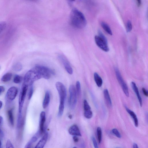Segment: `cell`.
Segmentation results:
<instances>
[{"instance_id": "cell-12", "label": "cell", "mask_w": 148, "mask_h": 148, "mask_svg": "<svg viewBox=\"0 0 148 148\" xmlns=\"http://www.w3.org/2000/svg\"><path fill=\"white\" fill-rule=\"evenodd\" d=\"M48 137V134L46 132L38 142L34 148H43L47 141Z\"/></svg>"}, {"instance_id": "cell-41", "label": "cell", "mask_w": 148, "mask_h": 148, "mask_svg": "<svg viewBox=\"0 0 148 148\" xmlns=\"http://www.w3.org/2000/svg\"><path fill=\"white\" fill-rule=\"evenodd\" d=\"M133 148H139V147L136 143H134L133 145Z\"/></svg>"}, {"instance_id": "cell-29", "label": "cell", "mask_w": 148, "mask_h": 148, "mask_svg": "<svg viewBox=\"0 0 148 148\" xmlns=\"http://www.w3.org/2000/svg\"><path fill=\"white\" fill-rule=\"evenodd\" d=\"M112 132L118 138H121V135L117 129L116 128L112 129Z\"/></svg>"}, {"instance_id": "cell-7", "label": "cell", "mask_w": 148, "mask_h": 148, "mask_svg": "<svg viewBox=\"0 0 148 148\" xmlns=\"http://www.w3.org/2000/svg\"><path fill=\"white\" fill-rule=\"evenodd\" d=\"M28 88V86L24 85L21 90L19 95L18 100L19 113H21L23 104L25 98Z\"/></svg>"}, {"instance_id": "cell-25", "label": "cell", "mask_w": 148, "mask_h": 148, "mask_svg": "<svg viewBox=\"0 0 148 148\" xmlns=\"http://www.w3.org/2000/svg\"><path fill=\"white\" fill-rule=\"evenodd\" d=\"M22 80V77L18 75H16L14 78L13 81L16 84L20 83Z\"/></svg>"}, {"instance_id": "cell-6", "label": "cell", "mask_w": 148, "mask_h": 148, "mask_svg": "<svg viewBox=\"0 0 148 148\" xmlns=\"http://www.w3.org/2000/svg\"><path fill=\"white\" fill-rule=\"evenodd\" d=\"M95 40L97 45L101 49L105 52L109 51L106 39L102 38L99 35H96L95 37Z\"/></svg>"}, {"instance_id": "cell-9", "label": "cell", "mask_w": 148, "mask_h": 148, "mask_svg": "<svg viewBox=\"0 0 148 148\" xmlns=\"http://www.w3.org/2000/svg\"><path fill=\"white\" fill-rule=\"evenodd\" d=\"M18 92V88L15 86L10 87L7 92V97L8 99L12 101L14 100L17 96Z\"/></svg>"}, {"instance_id": "cell-23", "label": "cell", "mask_w": 148, "mask_h": 148, "mask_svg": "<svg viewBox=\"0 0 148 148\" xmlns=\"http://www.w3.org/2000/svg\"><path fill=\"white\" fill-rule=\"evenodd\" d=\"M93 115V114L91 110H85L84 111V116L85 118L87 119L91 118Z\"/></svg>"}, {"instance_id": "cell-16", "label": "cell", "mask_w": 148, "mask_h": 148, "mask_svg": "<svg viewBox=\"0 0 148 148\" xmlns=\"http://www.w3.org/2000/svg\"><path fill=\"white\" fill-rule=\"evenodd\" d=\"M50 100V95L48 91L46 92L44 99L42 102V107L43 108H46L48 106Z\"/></svg>"}, {"instance_id": "cell-5", "label": "cell", "mask_w": 148, "mask_h": 148, "mask_svg": "<svg viewBox=\"0 0 148 148\" xmlns=\"http://www.w3.org/2000/svg\"><path fill=\"white\" fill-rule=\"evenodd\" d=\"M114 71L117 80L121 85L124 94L127 97H129V95L127 86L122 78L119 69L115 67Z\"/></svg>"}, {"instance_id": "cell-10", "label": "cell", "mask_w": 148, "mask_h": 148, "mask_svg": "<svg viewBox=\"0 0 148 148\" xmlns=\"http://www.w3.org/2000/svg\"><path fill=\"white\" fill-rule=\"evenodd\" d=\"M46 120V114L44 111L41 112L40 114L39 130L38 131L42 134L44 131V124Z\"/></svg>"}, {"instance_id": "cell-1", "label": "cell", "mask_w": 148, "mask_h": 148, "mask_svg": "<svg viewBox=\"0 0 148 148\" xmlns=\"http://www.w3.org/2000/svg\"><path fill=\"white\" fill-rule=\"evenodd\" d=\"M53 74V71L47 67L36 65L25 74L24 78V84L30 86L35 81L42 78L49 79Z\"/></svg>"}, {"instance_id": "cell-38", "label": "cell", "mask_w": 148, "mask_h": 148, "mask_svg": "<svg viewBox=\"0 0 148 148\" xmlns=\"http://www.w3.org/2000/svg\"><path fill=\"white\" fill-rule=\"evenodd\" d=\"M4 133L2 130L0 128V137L1 138H3L4 137Z\"/></svg>"}, {"instance_id": "cell-42", "label": "cell", "mask_w": 148, "mask_h": 148, "mask_svg": "<svg viewBox=\"0 0 148 148\" xmlns=\"http://www.w3.org/2000/svg\"><path fill=\"white\" fill-rule=\"evenodd\" d=\"M3 103L2 101L0 100V109L1 108L2 106Z\"/></svg>"}, {"instance_id": "cell-11", "label": "cell", "mask_w": 148, "mask_h": 148, "mask_svg": "<svg viewBox=\"0 0 148 148\" xmlns=\"http://www.w3.org/2000/svg\"><path fill=\"white\" fill-rule=\"evenodd\" d=\"M69 134L72 135L76 136H81L79 129L78 126L76 125H71L68 129Z\"/></svg>"}, {"instance_id": "cell-44", "label": "cell", "mask_w": 148, "mask_h": 148, "mask_svg": "<svg viewBox=\"0 0 148 148\" xmlns=\"http://www.w3.org/2000/svg\"><path fill=\"white\" fill-rule=\"evenodd\" d=\"M72 116L71 115H70L69 116V117L70 119H71V118H72Z\"/></svg>"}, {"instance_id": "cell-37", "label": "cell", "mask_w": 148, "mask_h": 148, "mask_svg": "<svg viewBox=\"0 0 148 148\" xmlns=\"http://www.w3.org/2000/svg\"><path fill=\"white\" fill-rule=\"evenodd\" d=\"M73 139L75 143H77L78 142L79 140V139L77 137V136H74L73 137Z\"/></svg>"}, {"instance_id": "cell-33", "label": "cell", "mask_w": 148, "mask_h": 148, "mask_svg": "<svg viewBox=\"0 0 148 148\" xmlns=\"http://www.w3.org/2000/svg\"><path fill=\"white\" fill-rule=\"evenodd\" d=\"M91 139L94 148H99L97 142L95 138L93 136H92Z\"/></svg>"}, {"instance_id": "cell-3", "label": "cell", "mask_w": 148, "mask_h": 148, "mask_svg": "<svg viewBox=\"0 0 148 148\" xmlns=\"http://www.w3.org/2000/svg\"><path fill=\"white\" fill-rule=\"evenodd\" d=\"M56 86L59 95L60 100L58 116V117H60L62 115L64 112V101L66 96V91L65 86L60 82H56Z\"/></svg>"}, {"instance_id": "cell-28", "label": "cell", "mask_w": 148, "mask_h": 148, "mask_svg": "<svg viewBox=\"0 0 148 148\" xmlns=\"http://www.w3.org/2000/svg\"><path fill=\"white\" fill-rule=\"evenodd\" d=\"M77 94L79 95L81 93V86L80 82L77 81L76 83V88Z\"/></svg>"}, {"instance_id": "cell-13", "label": "cell", "mask_w": 148, "mask_h": 148, "mask_svg": "<svg viewBox=\"0 0 148 148\" xmlns=\"http://www.w3.org/2000/svg\"><path fill=\"white\" fill-rule=\"evenodd\" d=\"M131 85L133 90L135 92V94L137 97L138 101L139 102L140 106H142V99L140 94L138 88L136 84L134 82H131Z\"/></svg>"}, {"instance_id": "cell-15", "label": "cell", "mask_w": 148, "mask_h": 148, "mask_svg": "<svg viewBox=\"0 0 148 148\" xmlns=\"http://www.w3.org/2000/svg\"><path fill=\"white\" fill-rule=\"evenodd\" d=\"M103 93L107 105L108 107H111L112 106V102L108 89H104L103 91Z\"/></svg>"}, {"instance_id": "cell-30", "label": "cell", "mask_w": 148, "mask_h": 148, "mask_svg": "<svg viewBox=\"0 0 148 148\" xmlns=\"http://www.w3.org/2000/svg\"><path fill=\"white\" fill-rule=\"evenodd\" d=\"M30 86L28 95L29 99H30L31 98L33 92V88L32 85Z\"/></svg>"}, {"instance_id": "cell-45", "label": "cell", "mask_w": 148, "mask_h": 148, "mask_svg": "<svg viewBox=\"0 0 148 148\" xmlns=\"http://www.w3.org/2000/svg\"><path fill=\"white\" fill-rule=\"evenodd\" d=\"M73 148H77V147H73Z\"/></svg>"}, {"instance_id": "cell-8", "label": "cell", "mask_w": 148, "mask_h": 148, "mask_svg": "<svg viewBox=\"0 0 148 148\" xmlns=\"http://www.w3.org/2000/svg\"><path fill=\"white\" fill-rule=\"evenodd\" d=\"M58 58L62 63L68 73L71 75L73 73V70L70 63L65 56L62 54L58 55Z\"/></svg>"}, {"instance_id": "cell-35", "label": "cell", "mask_w": 148, "mask_h": 148, "mask_svg": "<svg viewBox=\"0 0 148 148\" xmlns=\"http://www.w3.org/2000/svg\"><path fill=\"white\" fill-rule=\"evenodd\" d=\"M142 91L144 95L145 96L147 97L148 96V93L147 91L144 88H142Z\"/></svg>"}, {"instance_id": "cell-26", "label": "cell", "mask_w": 148, "mask_h": 148, "mask_svg": "<svg viewBox=\"0 0 148 148\" xmlns=\"http://www.w3.org/2000/svg\"><path fill=\"white\" fill-rule=\"evenodd\" d=\"M132 29V25L130 21H128L126 24V31L127 32L131 31Z\"/></svg>"}, {"instance_id": "cell-4", "label": "cell", "mask_w": 148, "mask_h": 148, "mask_svg": "<svg viewBox=\"0 0 148 148\" xmlns=\"http://www.w3.org/2000/svg\"><path fill=\"white\" fill-rule=\"evenodd\" d=\"M69 101L70 107L71 109H74L77 103V93L75 86L73 85L70 86L69 89Z\"/></svg>"}, {"instance_id": "cell-34", "label": "cell", "mask_w": 148, "mask_h": 148, "mask_svg": "<svg viewBox=\"0 0 148 148\" xmlns=\"http://www.w3.org/2000/svg\"><path fill=\"white\" fill-rule=\"evenodd\" d=\"M33 143L31 140H29L26 144L24 148H31Z\"/></svg>"}, {"instance_id": "cell-43", "label": "cell", "mask_w": 148, "mask_h": 148, "mask_svg": "<svg viewBox=\"0 0 148 148\" xmlns=\"http://www.w3.org/2000/svg\"><path fill=\"white\" fill-rule=\"evenodd\" d=\"M0 148H2V145L1 141L0 140Z\"/></svg>"}, {"instance_id": "cell-31", "label": "cell", "mask_w": 148, "mask_h": 148, "mask_svg": "<svg viewBox=\"0 0 148 148\" xmlns=\"http://www.w3.org/2000/svg\"><path fill=\"white\" fill-rule=\"evenodd\" d=\"M6 26V23L5 22H0V33L5 29Z\"/></svg>"}, {"instance_id": "cell-17", "label": "cell", "mask_w": 148, "mask_h": 148, "mask_svg": "<svg viewBox=\"0 0 148 148\" xmlns=\"http://www.w3.org/2000/svg\"><path fill=\"white\" fill-rule=\"evenodd\" d=\"M94 77L95 81L97 86L99 87H101L103 84V81L101 77L96 72L94 73Z\"/></svg>"}, {"instance_id": "cell-21", "label": "cell", "mask_w": 148, "mask_h": 148, "mask_svg": "<svg viewBox=\"0 0 148 148\" xmlns=\"http://www.w3.org/2000/svg\"><path fill=\"white\" fill-rule=\"evenodd\" d=\"M12 74L11 73H7L4 75L1 78V80L3 82H7L11 79Z\"/></svg>"}, {"instance_id": "cell-14", "label": "cell", "mask_w": 148, "mask_h": 148, "mask_svg": "<svg viewBox=\"0 0 148 148\" xmlns=\"http://www.w3.org/2000/svg\"><path fill=\"white\" fill-rule=\"evenodd\" d=\"M125 107L127 112L132 118L135 126L136 127H138V121L136 115L134 112L130 109L127 106H125Z\"/></svg>"}, {"instance_id": "cell-24", "label": "cell", "mask_w": 148, "mask_h": 148, "mask_svg": "<svg viewBox=\"0 0 148 148\" xmlns=\"http://www.w3.org/2000/svg\"><path fill=\"white\" fill-rule=\"evenodd\" d=\"M22 69L21 64L19 63H17L14 64L13 66V69L14 70L18 71L21 70Z\"/></svg>"}, {"instance_id": "cell-36", "label": "cell", "mask_w": 148, "mask_h": 148, "mask_svg": "<svg viewBox=\"0 0 148 148\" xmlns=\"http://www.w3.org/2000/svg\"><path fill=\"white\" fill-rule=\"evenodd\" d=\"M5 90L4 87L2 86H0V95L4 92Z\"/></svg>"}, {"instance_id": "cell-22", "label": "cell", "mask_w": 148, "mask_h": 148, "mask_svg": "<svg viewBox=\"0 0 148 148\" xmlns=\"http://www.w3.org/2000/svg\"><path fill=\"white\" fill-rule=\"evenodd\" d=\"M97 133L98 142L99 143H101L102 138V130L100 127H98L97 129Z\"/></svg>"}, {"instance_id": "cell-40", "label": "cell", "mask_w": 148, "mask_h": 148, "mask_svg": "<svg viewBox=\"0 0 148 148\" xmlns=\"http://www.w3.org/2000/svg\"><path fill=\"white\" fill-rule=\"evenodd\" d=\"M3 122V118L2 116L0 115V126H1Z\"/></svg>"}, {"instance_id": "cell-18", "label": "cell", "mask_w": 148, "mask_h": 148, "mask_svg": "<svg viewBox=\"0 0 148 148\" xmlns=\"http://www.w3.org/2000/svg\"><path fill=\"white\" fill-rule=\"evenodd\" d=\"M101 27L106 32L110 35H112L111 29L107 24L104 22H101Z\"/></svg>"}, {"instance_id": "cell-39", "label": "cell", "mask_w": 148, "mask_h": 148, "mask_svg": "<svg viewBox=\"0 0 148 148\" xmlns=\"http://www.w3.org/2000/svg\"><path fill=\"white\" fill-rule=\"evenodd\" d=\"M136 2H137L136 3H137V5L138 7H139L141 5V1L140 0H138L136 1Z\"/></svg>"}, {"instance_id": "cell-27", "label": "cell", "mask_w": 148, "mask_h": 148, "mask_svg": "<svg viewBox=\"0 0 148 148\" xmlns=\"http://www.w3.org/2000/svg\"><path fill=\"white\" fill-rule=\"evenodd\" d=\"M84 111L91 110L90 107L86 100L84 101Z\"/></svg>"}, {"instance_id": "cell-19", "label": "cell", "mask_w": 148, "mask_h": 148, "mask_svg": "<svg viewBox=\"0 0 148 148\" xmlns=\"http://www.w3.org/2000/svg\"><path fill=\"white\" fill-rule=\"evenodd\" d=\"M8 114L9 123L12 126H13L14 121L13 110L12 109L9 110L8 111Z\"/></svg>"}, {"instance_id": "cell-2", "label": "cell", "mask_w": 148, "mask_h": 148, "mask_svg": "<svg viewBox=\"0 0 148 148\" xmlns=\"http://www.w3.org/2000/svg\"><path fill=\"white\" fill-rule=\"evenodd\" d=\"M69 21L73 26L79 29L84 27L87 23L86 20L83 14L75 8L73 9L71 12Z\"/></svg>"}, {"instance_id": "cell-32", "label": "cell", "mask_w": 148, "mask_h": 148, "mask_svg": "<svg viewBox=\"0 0 148 148\" xmlns=\"http://www.w3.org/2000/svg\"><path fill=\"white\" fill-rule=\"evenodd\" d=\"M6 148H14L13 145L9 139H8L7 141L6 144Z\"/></svg>"}, {"instance_id": "cell-20", "label": "cell", "mask_w": 148, "mask_h": 148, "mask_svg": "<svg viewBox=\"0 0 148 148\" xmlns=\"http://www.w3.org/2000/svg\"><path fill=\"white\" fill-rule=\"evenodd\" d=\"M23 120L22 113H19L17 120V127L18 129L21 128L23 125Z\"/></svg>"}]
</instances>
